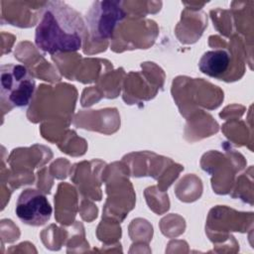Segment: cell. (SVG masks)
Masks as SVG:
<instances>
[{"instance_id":"obj_1","label":"cell","mask_w":254,"mask_h":254,"mask_svg":"<svg viewBox=\"0 0 254 254\" xmlns=\"http://www.w3.org/2000/svg\"><path fill=\"white\" fill-rule=\"evenodd\" d=\"M80 15L63 1L46 3L36 28L35 44L45 53H69L78 51L83 42L85 26Z\"/></svg>"},{"instance_id":"obj_2","label":"cell","mask_w":254,"mask_h":254,"mask_svg":"<svg viewBox=\"0 0 254 254\" xmlns=\"http://www.w3.org/2000/svg\"><path fill=\"white\" fill-rule=\"evenodd\" d=\"M1 100L12 107H26L30 104L36 89V82L30 71L22 64L1 65Z\"/></svg>"},{"instance_id":"obj_3","label":"cell","mask_w":254,"mask_h":254,"mask_svg":"<svg viewBox=\"0 0 254 254\" xmlns=\"http://www.w3.org/2000/svg\"><path fill=\"white\" fill-rule=\"evenodd\" d=\"M86 26L92 41L112 38L115 27L125 18L119 1H96L86 14Z\"/></svg>"},{"instance_id":"obj_4","label":"cell","mask_w":254,"mask_h":254,"mask_svg":"<svg viewBox=\"0 0 254 254\" xmlns=\"http://www.w3.org/2000/svg\"><path fill=\"white\" fill-rule=\"evenodd\" d=\"M52 206L47 196L38 190H24L16 203V214L25 224L40 226L48 222L52 215Z\"/></svg>"},{"instance_id":"obj_5","label":"cell","mask_w":254,"mask_h":254,"mask_svg":"<svg viewBox=\"0 0 254 254\" xmlns=\"http://www.w3.org/2000/svg\"><path fill=\"white\" fill-rule=\"evenodd\" d=\"M230 64V56L225 50L208 51L199 60V69L213 77H219L224 73Z\"/></svg>"}]
</instances>
